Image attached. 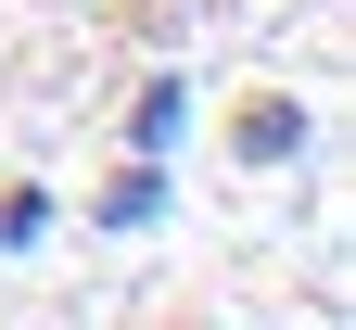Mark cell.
Returning <instances> with one entry per match:
<instances>
[{"instance_id":"obj_2","label":"cell","mask_w":356,"mask_h":330,"mask_svg":"<svg viewBox=\"0 0 356 330\" xmlns=\"http://www.w3.org/2000/svg\"><path fill=\"white\" fill-rule=\"evenodd\" d=\"M293 153H305V115L293 102H254L242 115V165H293Z\"/></svg>"},{"instance_id":"obj_3","label":"cell","mask_w":356,"mask_h":330,"mask_svg":"<svg viewBox=\"0 0 356 330\" xmlns=\"http://www.w3.org/2000/svg\"><path fill=\"white\" fill-rule=\"evenodd\" d=\"M178 115H191V89H178V76H153V89H140V115H127V153H165V140H178Z\"/></svg>"},{"instance_id":"obj_1","label":"cell","mask_w":356,"mask_h":330,"mask_svg":"<svg viewBox=\"0 0 356 330\" xmlns=\"http://www.w3.org/2000/svg\"><path fill=\"white\" fill-rule=\"evenodd\" d=\"M153 216H165V153H140V165L102 191V229H153Z\"/></svg>"}]
</instances>
